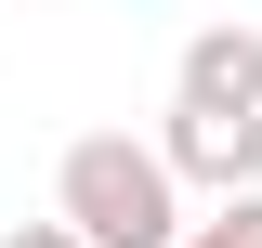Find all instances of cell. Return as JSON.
<instances>
[{
  "label": "cell",
  "mask_w": 262,
  "mask_h": 248,
  "mask_svg": "<svg viewBox=\"0 0 262 248\" xmlns=\"http://www.w3.org/2000/svg\"><path fill=\"white\" fill-rule=\"evenodd\" d=\"M53 222H79V248H184V183H170L158 144H131V131H79L53 170Z\"/></svg>",
  "instance_id": "cell-1"
},
{
  "label": "cell",
  "mask_w": 262,
  "mask_h": 248,
  "mask_svg": "<svg viewBox=\"0 0 262 248\" xmlns=\"http://www.w3.org/2000/svg\"><path fill=\"white\" fill-rule=\"evenodd\" d=\"M170 105H196V118H262V27H196L184 65H170Z\"/></svg>",
  "instance_id": "cell-2"
},
{
  "label": "cell",
  "mask_w": 262,
  "mask_h": 248,
  "mask_svg": "<svg viewBox=\"0 0 262 248\" xmlns=\"http://www.w3.org/2000/svg\"><path fill=\"white\" fill-rule=\"evenodd\" d=\"M158 157H170L184 196H249V183H262V118H196V105H170Z\"/></svg>",
  "instance_id": "cell-3"
},
{
  "label": "cell",
  "mask_w": 262,
  "mask_h": 248,
  "mask_svg": "<svg viewBox=\"0 0 262 248\" xmlns=\"http://www.w3.org/2000/svg\"><path fill=\"white\" fill-rule=\"evenodd\" d=\"M184 248H262V183L249 196H210V209L184 222Z\"/></svg>",
  "instance_id": "cell-4"
},
{
  "label": "cell",
  "mask_w": 262,
  "mask_h": 248,
  "mask_svg": "<svg viewBox=\"0 0 262 248\" xmlns=\"http://www.w3.org/2000/svg\"><path fill=\"white\" fill-rule=\"evenodd\" d=\"M0 248H79V222H13Z\"/></svg>",
  "instance_id": "cell-5"
}]
</instances>
